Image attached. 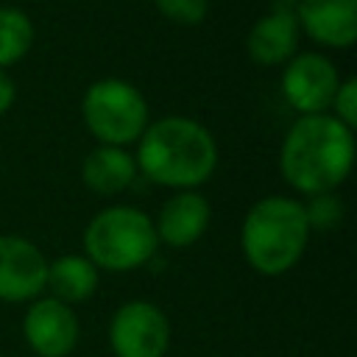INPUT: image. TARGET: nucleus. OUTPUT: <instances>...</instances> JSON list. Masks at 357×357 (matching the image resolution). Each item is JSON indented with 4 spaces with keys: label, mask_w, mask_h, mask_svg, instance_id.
Instances as JSON below:
<instances>
[{
    "label": "nucleus",
    "mask_w": 357,
    "mask_h": 357,
    "mask_svg": "<svg viewBox=\"0 0 357 357\" xmlns=\"http://www.w3.org/2000/svg\"><path fill=\"white\" fill-rule=\"evenodd\" d=\"M354 131L329 112L301 114L279 145V176L301 198L337 192L354 167Z\"/></svg>",
    "instance_id": "f257e3e1"
},
{
    "label": "nucleus",
    "mask_w": 357,
    "mask_h": 357,
    "mask_svg": "<svg viewBox=\"0 0 357 357\" xmlns=\"http://www.w3.org/2000/svg\"><path fill=\"white\" fill-rule=\"evenodd\" d=\"M134 162L139 176L167 190L204 187L220 162L215 134L195 117L165 114L148 123L137 139Z\"/></svg>",
    "instance_id": "f03ea898"
},
{
    "label": "nucleus",
    "mask_w": 357,
    "mask_h": 357,
    "mask_svg": "<svg viewBox=\"0 0 357 357\" xmlns=\"http://www.w3.org/2000/svg\"><path fill=\"white\" fill-rule=\"evenodd\" d=\"M312 229L307 223L304 201L296 195H265L245 212L240 223V251L248 268L259 276H284L293 271L307 245Z\"/></svg>",
    "instance_id": "7ed1b4c3"
},
{
    "label": "nucleus",
    "mask_w": 357,
    "mask_h": 357,
    "mask_svg": "<svg viewBox=\"0 0 357 357\" xmlns=\"http://www.w3.org/2000/svg\"><path fill=\"white\" fill-rule=\"evenodd\" d=\"M81 254L98 268L112 273H131L153 262L159 237L153 218L131 204H112L98 209L81 234Z\"/></svg>",
    "instance_id": "20e7f679"
},
{
    "label": "nucleus",
    "mask_w": 357,
    "mask_h": 357,
    "mask_svg": "<svg viewBox=\"0 0 357 357\" xmlns=\"http://www.w3.org/2000/svg\"><path fill=\"white\" fill-rule=\"evenodd\" d=\"M81 120L98 145L131 148L151 123V106L131 81L106 75L84 89Z\"/></svg>",
    "instance_id": "39448f33"
},
{
    "label": "nucleus",
    "mask_w": 357,
    "mask_h": 357,
    "mask_svg": "<svg viewBox=\"0 0 357 357\" xmlns=\"http://www.w3.org/2000/svg\"><path fill=\"white\" fill-rule=\"evenodd\" d=\"M106 337L114 357H165L173 340V326L156 301L131 298L112 312Z\"/></svg>",
    "instance_id": "423d86ee"
},
{
    "label": "nucleus",
    "mask_w": 357,
    "mask_h": 357,
    "mask_svg": "<svg viewBox=\"0 0 357 357\" xmlns=\"http://www.w3.org/2000/svg\"><path fill=\"white\" fill-rule=\"evenodd\" d=\"M340 67L321 50L296 53L287 64H282L279 92L282 100L301 114H324L332 106V98L340 84Z\"/></svg>",
    "instance_id": "0eeeda50"
},
{
    "label": "nucleus",
    "mask_w": 357,
    "mask_h": 357,
    "mask_svg": "<svg viewBox=\"0 0 357 357\" xmlns=\"http://www.w3.org/2000/svg\"><path fill=\"white\" fill-rule=\"evenodd\" d=\"M22 337L25 346L36 357H67L75 351L81 337V324L75 315V307L53 298L39 296L28 301L22 315Z\"/></svg>",
    "instance_id": "6e6552de"
},
{
    "label": "nucleus",
    "mask_w": 357,
    "mask_h": 357,
    "mask_svg": "<svg viewBox=\"0 0 357 357\" xmlns=\"http://www.w3.org/2000/svg\"><path fill=\"white\" fill-rule=\"evenodd\" d=\"M47 287V257L22 234H0V301L28 304L45 296Z\"/></svg>",
    "instance_id": "1a4fd4ad"
},
{
    "label": "nucleus",
    "mask_w": 357,
    "mask_h": 357,
    "mask_svg": "<svg viewBox=\"0 0 357 357\" xmlns=\"http://www.w3.org/2000/svg\"><path fill=\"white\" fill-rule=\"evenodd\" d=\"M301 36L318 47L349 50L357 42V0H293Z\"/></svg>",
    "instance_id": "9d476101"
},
{
    "label": "nucleus",
    "mask_w": 357,
    "mask_h": 357,
    "mask_svg": "<svg viewBox=\"0 0 357 357\" xmlns=\"http://www.w3.org/2000/svg\"><path fill=\"white\" fill-rule=\"evenodd\" d=\"M209 223H212V204L201 190L170 192L153 218L159 245H170V248L195 245L206 234Z\"/></svg>",
    "instance_id": "9b49d317"
},
{
    "label": "nucleus",
    "mask_w": 357,
    "mask_h": 357,
    "mask_svg": "<svg viewBox=\"0 0 357 357\" xmlns=\"http://www.w3.org/2000/svg\"><path fill=\"white\" fill-rule=\"evenodd\" d=\"M298 22L293 3H273L245 33V50L259 67H282L298 53Z\"/></svg>",
    "instance_id": "f8f14e48"
},
{
    "label": "nucleus",
    "mask_w": 357,
    "mask_h": 357,
    "mask_svg": "<svg viewBox=\"0 0 357 357\" xmlns=\"http://www.w3.org/2000/svg\"><path fill=\"white\" fill-rule=\"evenodd\" d=\"M139 178L137 162L131 148H114V145H95L84 162H81V181L86 190L103 198L123 195L131 190V184Z\"/></svg>",
    "instance_id": "ddd939ff"
},
{
    "label": "nucleus",
    "mask_w": 357,
    "mask_h": 357,
    "mask_svg": "<svg viewBox=\"0 0 357 357\" xmlns=\"http://www.w3.org/2000/svg\"><path fill=\"white\" fill-rule=\"evenodd\" d=\"M98 284L100 271L84 254H61L56 259H47V296L75 307L89 301L98 293Z\"/></svg>",
    "instance_id": "4468645a"
},
{
    "label": "nucleus",
    "mask_w": 357,
    "mask_h": 357,
    "mask_svg": "<svg viewBox=\"0 0 357 357\" xmlns=\"http://www.w3.org/2000/svg\"><path fill=\"white\" fill-rule=\"evenodd\" d=\"M36 39L33 20L20 6H0V70L20 64Z\"/></svg>",
    "instance_id": "2eb2a0df"
},
{
    "label": "nucleus",
    "mask_w": 357,
    "mask_h": 357,
    "mask_svg": "<svg viewBox=\"0 0 357 357\" xmlns=\"http://www.w3.org/2000/svg\"><path fill=\"white\" fill-rule=\"evenodd\" d=\"M304 212H307V223L312 231L337 229L343 223V215H346L337 192H321V195L304 198Z\"/></svg>",
    "instance_id": "dca6fc26"
},
{
    "label": "nucleus",
    "mask_w": 357,
    "mask_h": 357,
    "mask_svg": "<svg viewBox=\"0 0 357 357\" xmlns=\"http://www.w3.org/2000/svg\"><path fill=\"white\" fill-rule=\"evenodd\" d=\"M153 6L176 25H201L209 14V0H153Z\"/></svg>",
    "instance_id": "f3484780"
},
{
    "label": "nucleus",
    "mask_w": 357,
    "mask_h": 357,
    "mask_svg": "<svg viewBox=\"0 0 357 357\" xmlns=\"http://www.w3.org/2000/svg\"><path fill=\"white\" fill-rule=\"evenodd\" d=\"M329 114L343 123L346 128H357V78L354 75H343L340 84H337V92L332 98V106H329Z\"/></svg>",
    "instance_id": "a211bd4d"
},
{
    "label": "nucleus",
    "mask_w": 357,
    "mask_h": 357,
    "mask_svg": "<svg viewBox=\"0 0 357 357\" xmlns=\"http://www.w3.org/2000/svg\"><path fill=\"white\" fill-rule=\"evenodd\" d=\"M17 103V84L8 75V70H0V114H6Z\"/></svg>",
    "instance_id": "6ab92c4d"
},
{
    "label": "nucleus",
    "mask_w": 357,
    "mask_h": 357,
    "mask_svg": "<svg viewBox=\"0 0 357 357\" xmlns=\"http://www.w3.org/2000/svg\"><path fill=\"white\" fill-rule=\"evenodd\" d=\"M271 3H293V0H271Z\"/></svg>",
    "instance_id": "aec40b11"
}]
</instances>
